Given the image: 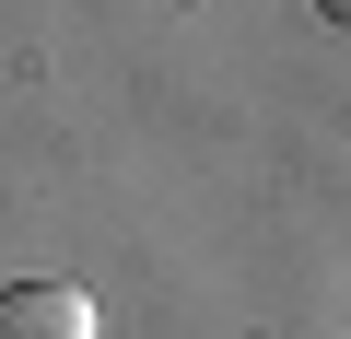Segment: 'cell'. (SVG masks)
<instances>
[{
    "label": "cell",
    "mask_w": 351,
    "mask_h": 339,
    "mask_svg": "<svg viewBox=\"0 0 351 339\" xmlns=\"http://www.w3.org/2000/svg\"><path fill=\"white\" fill-rule=\"evenodd\" d=\"M0 339H94V292L82 281H12L0 292Z\"/></svg>",
    "instance_id": "cell-1"
},
{
    "label": "cell",
    "mask_w": 351,
    "mask_h": 339,
    "mask_svg": "<svg viewBox=\"0 0 351 339\" xmlns=\"http://www.w3.org/2000/svg\"><path fill=\"white\" fill-rule=\"evenodd\" d=\"M316 12H328V24H339V36H351V0H316Z\"/></svg>",
    "instance_id": "cell-2"
}]
</instances>
